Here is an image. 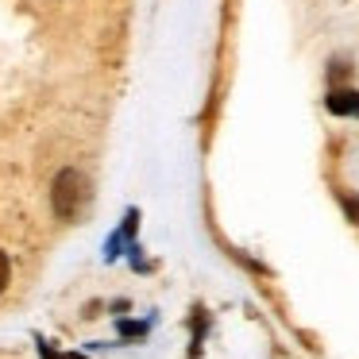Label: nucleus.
<instances>
[{
	"instance_id": "nucleus-3",
	"label": "nucleus",
	"mask_w": 359,
	"mask_h": 359,
	"mask_svg": "<svg viewBox=\"0 0 359 359\" xmlns=\"http://www.w3.org/2000/svg\"><path fill=\"white\" fill-rule=\"evenodd\" d=\"M8 278H12V266H8V255L0 251V294H4V286H8Z\"/></svg>"
},
{
	"instance_id": "nucleus-1",
	"label": "nucleus",
	"mask_w": 359,
	"mask_h": 359,
	"mask_svg": "<svg viewBox=\"0 0 359 359\" xmlns=\"http://www.w3.org/2000/svg\"><path fill=\"white\" fill-rule=\"evenodd\" d=\"M78 201H81V178L74 170H62L55 182V212L62 220H70L78 212Z\"/></svg>"
},
{
	"instance_id": "nucleus-2",
	"label": "nucleus",
	"mask_w": 359,
	"mask_h": 359,
	"mask_svg": "<svg viewBox=\"0 0 359 359\" xmlns=\"http://www.w3.org/2000/svg\"><path fill=\"white\" fill-rule=\"evenodd\" d=\"M325 104L336 116H359V89H332L325 97Z\"/></svg>"
}]
</instances>
